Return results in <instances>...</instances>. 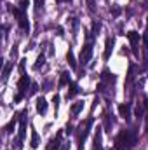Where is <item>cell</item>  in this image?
Masks as SVG:
<instances>
[{
  "mask_svg": "<svg viewBox=\"0 0 148 150\" xmlns=\"http://www.w3.org/2000/svg\"><path fill=\"white\" fill-rule=\"evenodd\" d=\"M143 112H145L143 105H141V103H138V105H136V117H138V120H141V119H143Z\"/></svg>",
  "mask_w": 148,
  "mask_h": 150,
  "instance_id": "cell-22",
  "label": "cell"
},
{
  "mask_svg": "<svg viewBox=\"0 0 148 150\" xmlns=\"http://www.w3.org/2000/svg\"><path fill=\"white\" fill-rule=\"evenodd\" d=\"M103 140H101V127H98L96 129V133H94V150H103Z\"/></svg>",
  "mask_w": 148,
  "mask_h": 150,
  "instance_id": "cell-10",
  "label": "cell"
},
{
  "mask_svg": "<svg viewBox=\"0 0 148 150\" xmlns=\"http://www.w3.org/2000/svg\"><path fill=\"white\" fill-rule=\"evenodd\" d=\"M70 25H72V33H73V37H77V32H78V18H72L70 19Z\"/></svg>",
  "mask_w": 148,
  "mask_h": 150,
  "instance_id": "cell-19",
  "label": "cell"
},
{
  "mask_svg": "<svg viewBox=\"0 0 148 150\" xmlns=\"http://www.w3.org/2000/svg\"><path fill=\"white\" fill-rule=\"evenodd\" d=\"M111 51H113V38H106V44H105V54H103V58L105 59H108L111 56Z\"/></svg>",
  "mask_w": 148,
  "mask_h": 150,
  "instance_id": "cell-12",
  "label": "cell"
},
{
  "mask_svg": "<svg viewBox=\"0 0 148 150\" xmlns=\"http://www.w3.org/2000/svg\"><path fill=\"white\" fill-rule=\"evenodd\" d=\"M91 127H92V119H87V122H85V124H80V127H78L77 138H78V149L80 150H82V147H84V142H85L87 136H89Z\"/></svg>",
  "mask_w": 148,
  "mask_h": 150,
  "instance_id": "cell-1",
  "label": "cell"
},
{
  "mask_svg": "<svg viewBox=\"0 0 148 150\" xmlns=\"http://www.w3.org/2000/svg\"><path fill=\"white\" fill-rule=\"evenodd\" d=\"M118 140H120L127 149H132V147L138 143V134H136V131H122V133L118 134Z\"/></svg>",
  "mask_w": 148,
  "mask_h": 150,
  "instance_id": "cell-2",
  "label": "cell"
},
{
  "mask_svg": "<svg viewBox=\"0 0 148 150\" xmlns=\"http://www.w3.org/2000/svg\"><path fill=\"white\" fill-rule=\"evenodd\" d=\"M52 105H54V110L58 112V108H59V94H54V98H52Z\"/></svg>",
  "mask_w": 148,
  "mask_h": 150,
  "instance_id": "cell-26",
  "label": "cell"
},
{
  "mask_svg": "<svg viewBox=\"0 0 148 150\" xmlns=\"http://www.w3.org/2000/svg\"><path fill=\"white\" fill-rule=\"evenodd\" d=\"M26 115H28L26 110L21 112V115H19V133H18V138L21 142H25V138H26Z\"/></svg>",
  "mask_w": 148,
  "mask_h": 150,
  "instance_id": "cell-5",
  "label": "cell"
},
{
  "mask_svg": "<svg viewBox=\"0 0 148 150\" xmlns=\"http://www.w3.org/2000/svg\"><path fill=\"white\" fill-rule=\"evenodd\" d=\"M37 112L40 113V115H45V112H47V101H45V98H37Z\"/></svg>",
  "mask_w": 148,
  "mask_h": 150,
  "instance_id": "cell-11",
  "label": "cell"
},
{
  "mask_svg": "<svg viewBox=\"0 0 148 150\" xmlns=\"http://www.w3.org/2000/svg\"><path fill=\"white\" fill-rule=\"evenodd\" d=\"M82 108H84V101H77V103H73V105H72V110H70V112H72V115H73V117H77L78 113L82 112Z\"/></svg>",
  "mask_w": 148,
  "mask_h": 150,
  "instance_id": "cell-13",
  "label": "cell"
},
{
  "mask_svg": "<svg viewBox=\"0 0 148 150\" xmlns=\"http://www.w3.org/2000/svg\"><path fill=\"white\" fill-rule=\"evenodd\" d=\"M78 91H80V89H78V86H77L75 82H72V84H70V89H68V100L75 98V96L78 94Z\"/></svg>",
  "mask_w": 148,
  "mask_h": 150,
  "instance_id": "cell-15",
  "label": "cell"
},
{
  "mask_svg": "<svg viewBox=\"0 0 148 150\" xmlns=\"http://www.w3.org/2000/svg\"><path fill=\"white\" fill-rule=\"evenodd\" d=\"M11 56H12V58H16V56H18V45H14V47H12V51H11Z\"/></svg>",
  "mask_w": 148,
  "mask_h": 150,
  "instance_id": "cell-34",
  "label": "cell"
},
{
  "mask_svg": "<svg viewBox=\"0 0 148 150\" xmlns=\"http://www.w3.org/2000/svg\"><path fill=\"white\" fill-rule=\"evenodd\" d=\"M145 131L148 133V117H147V124H145Z\"/></svg>",
  "mask_w": 148,
  "mask_h": 150,
  "instance_id": "cell-36",
  "label": "cell"
},
{
  "mask_svg": "<svg viewBox=\"0 0 148 150\" xmlns=\"http://www.w3.org/2000/svg\"><path fill=\"white\" fill-rule=\"evenodd\" d=\"M118 113H120L122 119L129 120V119H131V105H129V103H122V105H118Z\"/></svg>",
  "mask_w": 148,
  "mask_h": 150,
  "instance_id": "cell-9",
  "label": "cell"
},
{
  "mask_svg": "<svg viewBox=\"0 0 148 150\" xmlns=\"http://www.w3.org/2000/svg\"><path fill=\"white\" fill-rule=\"evenodd\" d=\"M11 12L16 16V19H18L19 26H21L25 32H28V30H30V23H28V19H26V14H25L21 9H16V7H12V9H11Z\"/></svg>",
  "mask_w": 148,
  "mask_h": 150,
  "instance_id": "cell-3",
  "label": "cell"
},
{
  "mask_svg": "<svg viewBox=\"0 0 148 150\" xmlns=\"http://www.w3.org/2000/svg\"><path fill=\"white\" fill-rule=\"evenodd\" d=\"M16 120H18V119L14 117V119H12V120H11V122H9L7 126H5V133H12V129H14V124H16Z\"/></svg>",
  "mask_w": 148,
  "mask_h": 150,
  "instance_id": "cell-23",
  "label": "cell"
},
{
  "mask_svg": "<svg viewBox=\"0 0 148 150\" xmlns=\"http://www.w3.org/2000/svg\"><path fill=\"white\" fill-rule=\"evenodd\" d=\"M61 150H70V142L63 143V145H61Z\"/></svg>",
  "mask_w": 148,
  "mask_h": 150,
  "instance_id": "cell-35",
  "label": "cell"
},
{
  "mask_svg": "<svg viewBox=\"0 0 148 150\" xmlns=\"http://www.w3.org/2000/svg\"><path fill=\"white\" fill-rule=\"evenodd\" d=\"M110 11H111V14H113V16H118V14H120V7H118V5H113Z\"/></svg>",
  "mask_w": 148,
  "mask_h": 150,
  "instance_id": "cell-30",
  "label": "cell"
},
{
  "mask_svg": "<svg viewBox=\"0 0 148 150\" xmlns=\"http://www.w3.org/2000/svg\"><path fill=\"white\" fill-rule=\"evenodd\" d=\"M99 30H101V25H99L98 21H94V23H92V35H98Z\"/></svg>",
  "mask_w": 148,
  "mask_h": 150,
  "instance_id": "cell-24",
  "label": "cell"
},
{
  "mask_svg": "<svg viewBox=\"0 0 148 150\" xmlns=\"http://www.w3.org/2000/svg\"><path fill=\"white\" fill-rule=\"evenodd\" d=\"M111 127H113V117H111L110 113H105V129L110 133Z\"/></svg>",
  "mask_w": 148,
  "mask_h": 150,
  "instance_id": "cell-16",
  "label": "cell"
},
{
  "mask_svg": "<svg viewBox=\"0 0 148 150\" xmlns=\"http://www.w3.org/2000/svg\"><path fill=\"white\" fill-rule=\"evenodd\" d=\"M44 63H45V56H44V54H40V56L37 58V61H35V65H33V68H35V70H38Z\"/></svg>",
  "mask_w": 148,
  "mask_h": 150,
  "instance_id": "cell-21",
  "label": "cell"
},
{
  "mask_svg": "<svg viewBox=\"0 0 148 150\" xmlns=\"http://www.w3.org/2000/svg\"><path fill=\"white\" fill-rule=\"evenodd\" d=\"M66 61H68V65H70V68H77V61H75V56L73 52H72V49L68 51V54H66Z\"/></svg>",
  "mask_w": 148,
  "mask_h": 150,
  "instance_id": "cell-17",
  "label": "cell"
},
{
  "mask_svg": "<svg viewBox=\"0 0 148 150\" xmlns=\"http://www.w3.org/2000/svg\"><path fill=\"white\" fill-rule=\"evenodd\" d=\"M38 143H40V138H38V133L32 127V142H30V147L32 149H37L38 147Z\"/></svg>",
  "mask_w": 148,
  "mask_h": 150,
  "instance_id": "cell-14",
  "label": "cell"
},
{
  "mask_svg": "<svg viewBox=\"0 0 148 150\" xmlns=\"http://www.w3.org/2000/svg\"><path fill=\"white\" fill-rule=\"evenodd\" d=\"M87 7H89L91 12H94V11H96V2H94V0H87Z\"/></svg>",
  "mask_w": 148,
  "mask_h": 150,
  "instance_id": "cell-28",
  "label": "cell"
},
{
  "mask_svg": "<svg viewBox=\"0 0 148 150\" xmlns=\"http://www.w3.org/2000/svg\"><path fill=\"white\" fill-rule=\"evenodd\" d=\"M68 79H70V74H68V72H63V74H61V80H59V87L66 86V84H68Z\"/></svg>",
  "mask_w": 148,
  "mask_h": 150,
  "instance_id": "cell-20",
  "label": "cell"
},
{
  "mask_svg": "<svg viewBox=\"0 0 148 150\" xmlns=\"http://www.w3.org/2000/svg\"><path fill=\"white\" fill-rule=\"evenodd\" d=\"M42 7H44V0H35V9H37V11H40Z\"/></svg>",
  "mask_w": 148,
  "mask_h": 150,
  "instance_id": "cell-33",
  "label": "cell"
},
{
  "mask_svg": "<svg viewBox=\"0 0 148 150\" xmlns=\"http://www.w3.org/2000/svg\"><path fill=\"white\" fill-rule=\"evenodd\" d=\"M12 147H14V149H16V150H19V149H21V147H23V142H21L19 138H16V140L12 142Z\"/></svg>",
  "mask_w": 148,
  "mask_h": 150,
  "instance_id": "cell-27",
  "label": "cell"
},
{
  "mask_svg": "<svg viewBox=\"0 0 148 150\" xmlns=\"http://www.w3.org/2000/svg\"><path fill=\"white\" fill-rule=\"evenodd\" d=\"M115 149H117V150H129L124 143H122V142H120V140H118V138L115 140Z\"/></svg>",
  "mask_w": 148,
  "mask_h": 150,
  "instance_id": "cell-25",
  "label": "cell"
},
{
  "mask_svg": "<svg viewBox=\"0 0 148 150\" xmlns=\"http://www.w3.org/2000/svg\"><path fill=\"white\" fill-rule=\"evenodd\" d=\"M37 91H38V86L35 82H32V86H30V94H35Z\"/></svg>",
  "mask_w": 148,
  "mask_h": 150,
  "instance_id": "cell-31",
  "label": "cell"
},
{
  "mask_svg": "<svg viewBox=\"0 0 148 150\" xmlns=\"http://www.w3.org/2000/svg\"><path fill=\"white\" fill-rule=\"evenodd\" d=\"M26 7H28V0H21V2H19V9L25 12V11H26Z\"/></svg>",
  "mask_w": 148,
  "mask_h": 150,
  "instance_id": "cell-29",
  "label": "cell"
},
{
  "mask_svg": "<svg viewBox=\"0 0 148 150\" xmlns=\"http://www.w3.org/2000/svg\"><path fill=\"white\" fill-rule=\"evenodd\" d=\"M23 96H25V94H23V93H18V94H16V96H14V103H19V101H21V100H23Z\"/></svg>",
  "mask_w": 148,
  "mask_h": 150,
  "instance_id": "cell-32",
  "label": "cell"
},
{
  "mask_svg": "<svg viewBox=\"0 0 148 150\" xmlns=\"http://www.w3.org/2000/svg\"><path fill=\"white\" fill-rule=\"evenodd\" d=\"M127 37H129V40H131V45H132V52H134V56H138L140 52H138V44H140V33L138 32H129L127 33Z\"/></svg>",
  "mask_w": 148,
  "mask_h": 150,
  "instance_id": "cell-6",
  "label": "cell"
},
{
  "mask_svg": "<svg viewBox=\"0 0 148 150\" xmlns=\"http://www.w3.org/2000/svg\"><path fill=\"white\" fill-rule=\"evenodd\" d=\"M58 2H63V0H58ZM68 2H70V0H68Z\"/></svg>",
  "mask_w": 148,
  "mask_h": 150,
  "instance_id": "cell-37",
  "label": "cell"
},
{
  "mask_svg": "<svg viewBox=\"0 0 148 150\" xmlns=\"http://www.w3.org/2000/svg\"><path fill=\"white\" fill-rule=\"evenodd\" d=\"M11 68H12V63H5V65H4V72H2V80H4V82H5V80L9 79Z\"/></svg>",
  "mask_w": 148,
  "mask_h": 150,
  "instance_id": "cell-18",
  "label": "cell"
},
{
  "mask_svg": "<svg viewBox=\"0 0 148 150\" xmlns=\"http://www.w3.org/2000/svg\"><path fill=\"white\" fill-rule=\"evenodd\" d=\"M28 86H32L30 84V79H28V75L26 74H23L21 75V79H19V82H18V89H19V93H26L28 91Z\"/></svg>",
  "mask_w": 148,
  "mask_h": 150,
  "instance_id": "cell-7",
  "label": "cell"
},
{
  "mask_svg": "<svg viewBox=\"0 0 148 150\" xmlns=\"http://www.w3.org/2000/svg\"><path fill=\"white\" fill-rule=\"evenodd\" d=\"M92 58V42H85L82 52H80V63L82 65H87Z\"/></svg>",
  "mask_w": 148,
  "mask_h": 150,
  "instance_id": "cell-4",
  "label": "cell"
},
{
  "mask_svg": "<svg viewBox=\"0 0 148 150\" xmlns=\"http://www.w3.org/2000/svg\"><path fill=\"white\" fill-rule=\"evenodd\" d=\"M61 131L59 133H56V136L51 140V143L47 145V150H58V149H61Z\"/></svg>",
  "mask_w": 148,
  "mask_h": 150,
  "instance_id": "cell-8",
  "label": "cell"
}]
</instances>
